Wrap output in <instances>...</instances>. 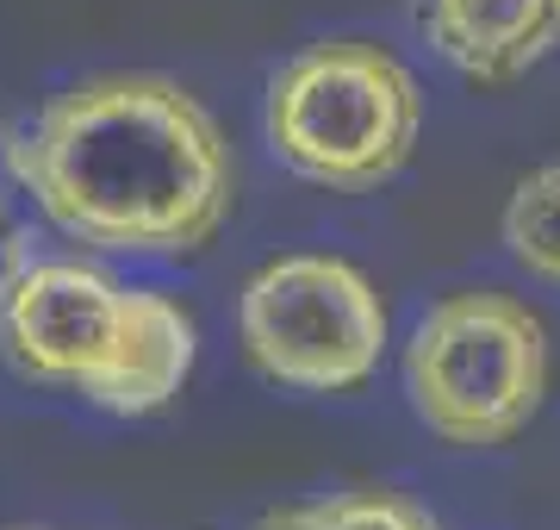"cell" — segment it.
Instances as JSON below:
<instances>
[{"instance_id":"6da1fadb","label":"cell","mask_w":560,"mask_h":530,"mask_svg":"<svg viewBox=\"0 0 560 530\" xmlns=\"http://www.w3.org/2000/svg\"><path fill=\"white\" fill-rule=\"evenodd\" d=\"M7 169L69 238L187 256L219 238L237 163L219 119L168 76H94L7 131Z\"/></svg>"},{"instance_id":"9c48e42d","label":"cell","mask_w":560,"mask_h":530,"mask_svg":"<svg viewBox=\"0 0 560 530\" xmlns=\"http://www.w3.org/2000/svg\"><path fill=\"white\" fill-rule=\"evenodd\" d=\"M504 244L536 281L560 287V163L536 169L511 187L504 206Z\"/></svg>"},{"instance_id":"3957f363","label":"cell","mask_w":560,"mask_h":530,"mask_svg":"<svg viewBox=\"0 0 560 530\" xmlns=\"http://www.w3.org/2000/svg\"><path fill=\"white\" fill-rule=\"evenodd\" d=\"M405 388L442 443H511L548 393V331L511 293H448L411 331Z\"/></svg>"},{"instance_id":"5b68a950","label":"cell","mask_w":560,"mask_h":530,"mask_svg":"<svg viewBox=\"0 0 560 530\" xmlns=\"http://www.w3.org/2000/svg\"><path fill=\"white\" fill-rule=\"evenodd\" d=\"M125 287L88 263H20L0 275V349L25 381L88 388L119 337Z\"/></svg>"},{"instance_id":"8992f818","label":"cell","mask_w":560,"mask_h":530,"mask_svg":"<svg viewBox=\"0 0 560 530\" xmlns=\"http://www.w3.org/2000/svg\"><path fill=\"white\" fill-rule=\"evenodd\" d=\"M436 57L480 88H511L560 38V0H418Z\"/></svg>"},{"instance_id":"277c9868","label":"cell","mask_w":560,"mask_h":530,"mask_svg":"<svg viewBox=\"0 0 560 530\" xmlns=\"http://www.w3.org/2000/svg\"><path fill=\"white\" fill-rule=\"evenodd\" d=\"M243 356L300 393H349L386 356V300L342 256H280L237 307Z\"/></svg>"},{"instance_id":"7a4b0ae2","label":"cell","mask_w":560,"mask_h":530,"mask_svg":"<svg viewBox=\"0 0 560 530\" xmlns=\"http://www.w3.org/2000/svg\"><path fill=\"white\" fill-rule=\"evenodd\" d=\"M423 125L418 76L361 38L312 44L268 82V143L293 175L337 194L393 182Z\"/></svg>"},{"instance_id":"ba28073f","label":"cell","mask_w":560,"mask_h":530,"mask_svg":"<svg viewBox=\"0 0 560 530\" xmlns=\"http://www.w3.org/2000/svg\"><path fill=\"white\" fill-rule=\"evenodd\" d=\"M256 530H442L430 511H418L411 499L386 487H355V493H330L312 506H287L268 511Z\"/></svg>"},{"instance_id":"52a82bcc","label":"cell","mask_w":560,"mask_h":530,"mask_svg":"<svg viewBox=\"0 0 560 530\" xmlns=\"http://www.w3.org/2000/svg\"><path fill=\"white\" fill-rule=\"evenodd\" d=\"M194 375V319L168 300V293H143L125 287L119 337L106 349V362L88 375L81 400H94L101 412L138 418V412H162L187 388Z\"/></svg>"}]
</instances>
